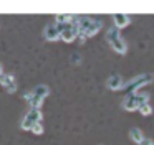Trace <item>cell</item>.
<instances>
[{
	"label": "cell",
	"instance_id": "obj_9",
	"mask_svg": "<svg viewBox=\"0 0 154 145\" xmlns=\"http://www.w3.org/2000/svg\"><path fill=\"white\" fill-rule=\"evenodd\" d=\"M43 36H45V40H48V41H57V40L60 38V30H58V26L55 25V23H50V25L45 26Z\"/></svg>",
	"mask_w": 154,
	"mask_h": 145
},
{
	"label": "cell",
	"instance_id": "obj_1",
	"mask_svg": "<svg viewBox=\"0 0 154 145\" xmlns=\"http://www.w3.org/2000/svg\"><path fill=\"white\" fill-rule=\"evenodd\" d=\"M76 22H78V36H80L81 43H85V40L90 38V36H94L103 26V23L100 20H93L90 16L78 18Z\"/></svg>",
	"mask_w": 154,
	"mask_h": 145
},
{
	"label": "cell",
	"instance_id": "obj_11",
	"mask_svg": "<svg viewBox=\"0 0 154 145\" xmlns=\"http://www.w3.org/2000/svg\"><path fill=\"white\" fill-rule=\"evenodd\" d=\"M113 20H114V26L118 30L123 28V26H128L131 22V16L129 15H124V13H114L113 15Z\"/></svg>",
	"mask_w": 154,
	"mask_h": 145
},
{
	"label": "cell",
	"instance_id": "obj_8",
	"mask_svg": "<svg viewBox=\"0 0 154 145\" xmlns=\"http://www.w3.org/2000/svg\"><path fill=\"white\" fill-rule=\"evenodd\" d=\"M0 84H2L4 89H7V92H10V94L17 91V79H15L14 74L4 72V74L0 76Z\"/></svg>",
	"mask_w": 154,
	"mask_h": 145
},
{
	"label": "cell",
	"instance_id": "obj_4",
	"mask_svg": "<svg viewBox=\"0 0 154 145\" xmlns=\"http://www.w3.org/2000/svg\"><path fill=\"white\" fill-rule=\"evenodd\" d=\"M143 104H149V96L147 94H128V97L123 101V109L126 111H137Z\"/></svg>",
	"mask_w": 154,
	"mask_h": 145
},
{
	"label": "cell",
	"instance_id": "obj_14",
	"mask_svg": "<svg viewBox=\"0 0 154 145\" xmlns=\"http://www.w3.org/2000/svg\"><path fill=\"white\" fill-rule=\"evenodd\" d=\"M137 111H139L143 115H151V114H152V107H151L149 104H143Z\"/></svg>",
	"mask_w": 154,
	"mask_h": 145
},
{
	"label": "cell",
	"instance_id": "obj_6",
	"mask_svg": "<svg viewBox=\"0 0 154 145\" xmlns=\"http://www.w3.org/2000/svg\"><path fill=\"white\" fill-rule=\"evenodd\" d=\"M37 122H42V111L40 109H30V111L25 114L23 120H22V129L23 130H32Z\"/></svg>",
	"mask_w": 154,
	"mask_h": 145
},
{
	"label": "cell",
	"instance_id": "obj_15",
	"mask_svg": "<svg viewBox=\"0 0 154 145\" xmlns=\"http://www.w3.org/2000/svg\"><path fill=\"white\" fill-rule=\"evenodd\" d=\"M32 132L37 134V135H42V134H43V124H42V122H37V124L32 127Z\"/></svg>",
	"mask_w": 154,
	"mask_h": 145
},
{
	"label": "cell",
	"instance_id": "obj_16",
	"mask_svg": "<svg viewBox=\"0 0 154 145\" xmlns=\"http://www.w3.org/2000/svg\"><path fill=\"white\" fill-rule=\"evenodd\" d=\"M2 74H4V66L0 64V76H2Z\"/></svg>",
	"mask_w": 154,
	"mask_h": 145
},
{
	"label": "cell",
	"instance_id": "obj_7",
	"mask_svg": "<svg viewBox=\"0 0 154 145\" xmlns=\"http://www.w3.org/2000/svg\"><path fill=\"white\" fill-rule=\"evenodd\" d=\"M76 36H78V22H76V20H73L70 25H66L60 31V38L63 40V41H66V43L75 41V40H76Z\"/></svg>",
	"mask_w": 154,
	"mask_h": 145
},
{
	"label": "cell",
	"instance_id": "obj_3",
	"mask_svg": "<svg viewBox=\"0 0 154 145\" xmlns=\"http://www.w3.org/2000/svg\"><path fill=\"white\" fill-rule=\"evenodd\" d=\"M106 40L109 41V45L113 46V49L116 53H119V55H124V53L128 51V45L126 41H124V38L121 36L119 30L116 28V26H113V28L108 30L106 33Z\"/></svg>",
	"mask_w": 154,
	"mask_h": 145
},
{
	"label": "cell",
	"instance_id": "obj_5",
	"mask_svg": "<svg viewBox=\"0 0 154 145\" xmlns=\"http://www.w3.org/2000/svg\"><path fill=\"white\" fill-rule=\"evenodd\" d=\"M151 79L152 78H151L149 74H137L136 78H133L126 86H123L121 89H123L124 92H128V94H134L139 87H143V86L147 84V82H151Z\"/></svg>",
	"mask_w": 154,
	"mask_h": 145
},
{
	"label": "cell",
	"instance_id": "obj_13",
	"mask_svg": "<svg viewBox=\"0 0 154 145\" xmlns=\"http://www.w3.org/2000/svg\"><path fill=\"white\" fill-rule=\"evenodd\" d=\"M129 137H131V140H133V142H136V144H139V145H141V142L144 140L143 132H141V129H137V127H133L129 130Z\"/></svg>",
	"mask_w": 154,
	"mask_h": 145
},
{
	"label": "cell",
	"instance_id": "obj_12",
	"mask_svg": "<svg viewBox=\"0 0 154 145\" xmlns=\"http://www.w3.org/2000/svg\"><path fill=\"white\" fill-rule=\"evenodd\" d=\"M55 20H57V22H55V25H57L58 30L61 31V30H63L66 25H70L75 18L71 15H68V13H63V15H57V16H55Z\"/></svg>",
	"mask_w": 154,
	"mask_h": 145
},
{
	"label": "cell",
	"instance_id": "obj_10",
	"mask_svg": "<svg viewBox=\"0 0 154 145\" xmlns=\"http://www.w3.org/2000/svg\"><path fill=\"white\" fill-rule=\"evenodd\" d=\"M106 84L111 91H118V89H121L124 86V79L121 74H111L109 79L106 81Z\"/></svg>",
	"mask_w": 154,
	"mask_h": 145
},
{
	"label": "cell",
	"instance_id": "obj_2",
	"mask_svg": "<svg viewBox=\"0 0 154 145\" xmlns=\"http://www.w3.org/2000/svg\"><path fill=\"white\" fill-rule=\"evenodd\" d=\"M48 94H50V87L47 84H38L32 91L25 92V99L30 104V109H40V105L43 104L45 97Z\"/></svg>",
	"mask_w": 154,
	"mask_h": 145
}]
</instances>
